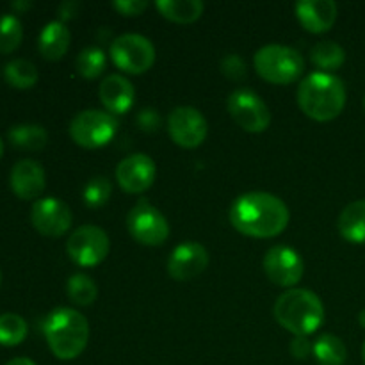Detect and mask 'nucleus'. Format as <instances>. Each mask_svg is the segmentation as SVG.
<instances>
[{
    "label": "nucleus",
    "mask_w": 365,
    "mask_h": 365,
    "mask_svg": "<svg viewBox=\"0 0 365 365\" xmlns=\"http://www.w3.org/2000/svg\"><path fill=\"white\" fill-rule=\"evenodd\" d=\"M289 220L287 205L269 192H246L230 207V223L248 237H277L287 228Z\"/></svg>",
    "instance_id": "nucleus-1"
},
{
    "label": "nucleus",
    "mask_w": 365,
    "mask_h": 365,
    "mask_svg": "<svg viewBox=\"0 0 365 365\" xmlns=\"http://www.w3.org/2000/svg\"><path fill=\"white\" fill-rule=\"evenodd\" d=\"M298 106L316 121H331L344 110L346 88L342 81L327 71L307 75L298 88Z\"/></svg>",
    "instance_id": "nucleus-2"
},
{
    "label": "nucleus",
    "mask_w": 365,
    "mask_h": 365,
    "mask_svg": "<svg viewBox=\"0 0 365 365\" xmlns=\"http://www.w3.org/2000/svg\"><path fill=\"white\" fill-rule=\"evenodd\" d=\"M274 317L294 337H309L324 323V307L319 296L307 289H289L274 303Z\"/></svg>",
    "instance_id": "nucleus-3"
},
{
    "label": "nucleus",
    "mask_w": 365,
    "mask_h": 365,
    "mask_svg": "<svg viewBox=\"0 0 365 365\" xmlns=\"http://www.w3.org/2000/svg\"><path fill=\"white\" fill-rule=\"evenodd\" d=\"M48 348L59 360H73L81 356L88 346L89 324L81 312L68 307L53 309L43 324Z\"/></svg>",
    "instance_id": "nucleus-4"
},
{
    "label": "nucleus",
    "mask_w": 365,
    "mask_h": 365,
    "mask_svg": "<svg viewBox=\"0 0 365 365\" xmlns=\"http://www.w3.org/2000/svg\"><path fill=\"white\" fill-rule=\"evenodd\" d=\"M255 70L271 84H292L305 71V61L298 50L284 45H266L253 57Z\"/></svg>",
    "instance_id": "nucleus-5"
},
{
    "label": "nucleus",
    "mask_w": 365,
    "mask_h": 365,
    "mask_svg": "<svg viewBox=\"0 0 365 365\" xmlns=\"http://www.w3.org/2000/svg\"><path fill=\"white\" fill-rule=\"evenodd\" d=\"M118 130V120L110 113L88 109L75 114L70 123V135L78 146L88 150L102 148L113 141Z\"/></svg>",
    "instance_id": "nucleus-6"
},
{
    "label": "nucleus",
    "mask_w": 365,
    "mask_h": 365,
    "mask_svg": "<svg viewBox=\"0 0 365 365\" xmlns=\"http://www.w3.org/2000/svg\"><path fill=\"white\" fill-rule=\"evenodd\" d=\"M110 57L120 70L139 75L148 71L155 63L152 41L141 34H121L110 45Z\"/></svg>",
    "instance_id": "nucleus-7"
},
{
    "label": "nucleus",
    "mask_w": 365,
    "mask_h": 365,
    "mask_svg": "<svg viewBox=\"0 0 365 365\" xmlns=\"http://www.w3.org/2000/svg\"><path fill=\"white\" fill-rule=\"evenodd\" d=\"M110 242L106 232L95 225L77 228L66 242V253L81 267L98 266L109 255Z\"/></svg>",
    "instance_id": "nucleus-8"
},
{
    "label": "nucleus",
    "mask_w": 365,
    "mask_h": 365,
    "mask_svg": "<svg viewBox=\"0 0 365 365\" xmlns=\"http://www.w3.org/2000/svg\"><path fill=\"white\" fill-rule=\"evenodd\" d=\"M227 109L235 123L252 134H260L271 123L269 107L257 93L250 89H235L228 96Z\"/></svg>",
    "instance_id": "nucleus-9"
},
{
    "label": "nucleus",
    "mask_w": 365,
    "mask_h": 365,
    "mask_svg": "<svg viewBox=\"0 0 365 365\" xmlns=\"http://www.w3.org/2000/svg\"><path fill=\"white\" fill-rule=\"evenodd\" d=\"M127 228L135 241L146 246H160L170 237V223L164 214L148 202H139L128 212Z\"/></svg>",
    "instance_id": "nucleus-10"
},
{
    "label": "nucleus",
    "mask_w": 365,
    "mask_h": 365,
    "mask_svg": "<svg viewBox=\"0 0 365 365\" xmlns=\"http://www.w3.org/2000/svg\"><path fill=\"white\" fill-rule=\"evenodd\" d=\"M168 132L175 145L182 148H198L207 138L209 125L195 107H177L168 118Z\"/></svg>",
    "instance_id": "nucleus-11"
},
{
    "label": "nucleus",
    "mask_w": 365,
    "mask_h": 365,
    "mask_svg": "<svg viewBox=\"0 0 365 365\" xmlns=\"http://www.w3.org/2000/svg\"><path fill=\"white\" fill-rule=\"evenodd\" d=\"M264 271L274 285L292 287V285H298L303 278L305 264L296 250L278 245L267 250L264 257Z\"/></svg>",
    "instance_id": "nucleus-12"
},
{
    "label": "nucleus",
    "mask_w": 365,
    "mask_h": 365,
    "mask_svg": "<svg viewBox=\"0 0 365 365\" xmlns=\"http://www.w3.org/2000/svg\"><path fill=\"white\" fill-rule=\"evenodd\" d=\"M31 221L36 230L48 237H61L71 227V210L63 200L46 196L36 200L31 209Z\"/></svg>",
    "instance_id": "nucleus-13"
},
{
    "label": "nucleus",
    "mask_w": 365,
    "mask_h": 365,
    "mask_svg": "<svg viewBox=\"0 0 365 365\" xmlns=\"http://www.w3.org/2000/svg\"><path fill=\"white\" fill-rule=\"evenodd\" d=\"M155 163L146 153H134L121 160L116 168L118 184L128 195L148 191L155 182Z\"/></svg>",
    "instance_id": "nucleus-14"
},
{
    "label": "nucleus",
    "mask_w": 365,
    "mask_h": 365,
    "mask_svg": "<svg viewBox=\"0 0 365 365\" xmlns=\"http://www.w3.org/2000/svg\"><path fill=\"white\" fill-rule=\"evenodd\" d=\"M209 266V252L200 242L187 241L173 250L168 260V273L178 282H187L200 277Z\"/></svg>",
    "instance_id": "nucleus-15"
},
{
    "label": "nucleus",
    "mask_w": 365,
    "mask_h": 365,
    "mask_svg": "<svg viewBox=\"0 0 365 365\" xmlns=\"http://www.w3.org/2000/svg\"><path fill=\"white\" fill-rule=\"evenodd\" d=\"M9 184L18 198L36 200L45 191V170L38 160L21 159L11 168Z\"/></svg>",
    "instance_id": "nucleus-16"
},
{
    "label": "nucleus",
    "mask_w": 365,
    "mask_h": 365,
    "mask_svg": "<svg viewBox=\"0 0 365 365\" xmlns=\"http://www.w3.org/2000/svg\"><path fill=\"white\" fill-rule=\"evenodd\" d=\"M296 18L303 29L312 34H323L337 20V4L334 0H302L294 6Z\"/></svg>",
    "instance_id": "nucleus-17"
},
{
    "label": "nucleus",
    "mask_w": 365,
    "mask_h": 365,
    "mask_svg": "<svg viewBox=\"0 0 365 365\" xmlns=\"http://www.w3.org/2000/svg\"><path fill=\"white\" fill-rule=\"evenodd\" d=\"M100 102L110 114H123L134 106L135 89L132 82L123 75H107L98 88Z\"/></svg>",
    "instance_id": "nucleus-18"
},
{
    "label": "nucleus",
    "mask_w": 365,
    "mask_h": 365,
    "mask_svg": "<svg viewBox=\"0 0 365 365\" xmlns=\"http://www.w3.org/2000/svg\"><path fill=\"white\" fill-rule=\"evenodd\" d=\"M71 34L70 29L61 20L48 21L39 32L38 48L41 56L48 61H59L70 48Z\"/></svg>",
    "instance_id": "nucleus-19"
},
{
    "label": "nucleus",
    "mask_w": 365,
    "mask_h": 365,
    "mask_svg": "<svg viewBox=\"0 0 365 365\" xmlns=\"http://www.w3.org/2000/svg\"><path fill=\"white\" fill-rule=\"evenodd\" d=\"M337 228L346 241L365 245V200H356L344 207L337 220Z\"/></svg>",
    "instance_id": "nucleus-20"
},
{
    "label": "nucleus",
    "mask_w": 365,
    "mask_h": 365,
    "mask_svg": "<svg viewBox=\"0 0 365 365\" xmlns=\"http://www.w3.org/2000/svg\"><path fill=\"white\" fill-rule=\"evenodd\" d=\"M155 6L166 20L175 24H192L205 9L202 0H159Z\"/></svg>",
    "instance_id": "nucleus-21"
},
{
    "label": "nucleus",
    "mask_w": 365,
    "mask_h": 365,
    "mask_svg": "<svg viewBox=\"0 0 365 365\" xmlns=\"http://www.w3.org/2000/svg\"><path fill=\"white\" fill-rule=\"evenodd\" d=\"M9 143L21 150H41L48 143V132L38 123H16L7 132Z\"/></svg>",
    "instance_id": "nucleus-22"
},
{
    "label": "nucleus",
    "mask_w": 365,
    "mask_h": 365,
    "mask_svg": "<svg viewBox=\"0 0 365 365\" xmlns=\"http://www.w3.org/2000/svg\"><path fill=\"white\" fill-rule=\"evenodd\" d=\"M4 78L13 88L29 89L38 82V68L32 61L16 57L4 64Z\"/></svg>",
    "instance_id": "nucleus-23"
},
{
    "label": "nucleus",
    "mask_w": 365,
    "mask_h": 365,
    "mask_svg": "<svg viewBox=\"0 0 365 365\" xmlns=\"http://www.w3.org/2000/svg\"><path fill=\"white\" fill-rule=\"evenodd\" d=\"M314 356L319 365H344L348 359L346 344L331 334H324L314 342Z\"/></svg>",
    "instance_id": "nucleus-24"
},
{
    "label": "nucleus",
    "mask_w": 365,
    "mask_h": 365,
    "mask_svg": "<svg viewBox=\"0 0 365 365\" xmlns=\"http://www.w3.org/2000/svg\"><path fill=\"white\" fill-rule=\"evenodd\" d=\"M310 59L319 70L334 71L341 68L346 61V52L339 43L321 41L310 50Z\"/></svg>",
    "instance_id": "nucleus-25"
},
{
    "label": "nucleus",
    "mask_w": 365,
    "mask_h": 365,
    "mask_svg": "<svg viewBox=\"0 0 365 365\" xmlns=\"http://www.w3.org/2000/svg\"><path fill=\"white\" fill-rule=\"evenodd\" d=\"M66 292L68 298L78 307H88L93 305L98 296V287H96L95 280L89 278L88 274L77 273L73 277L68 278L66 284Z\"/></svg>",
    "instance_id": "nucleus-26"
},
{
    "label": "nucleus",
    "mask_w": 365,
    "mask_h": 365,
    "mask_svg": "<svg viewBox=\"0 0 365 365\" xmlns=\"http://www.w3.org/2000/svg\"><path fill=\"white\" fill-rule=\"evenodd\" d=\"M27 337V321L14 312L0 314V346H18Z\"/></svg>",
    "instance_id": "nucleus-27"
},
{
    "label": "nucleus",
    "mask_w": 365,
    "mask_h": 365,
    "mask_svg": "<svg viewBox=\"0 0 365 365\" xmlns=\"http://www.w3.org/2000/svg\"><path fill=\"white\" fill-rule=\"evenodd\" d=\"M24 27L20 18L14 14H0V53H11L20 46Z\"/></svg>",
    "instance_id": "nucleus-28"
},
{
    "label": "nucleus",
    "mask_w": 365,
    "mask_h": 365,
    "mask_svg": "<svg viewBox=\"0 0 365 365\" xmlns=\"http://www.w3.org/2000/svg\"><path fill=\"white\" fill-rule=\"evenodd\" d=\"M75 66H77V71L81 77L96 78L98 75L103 73V70H106L107 57L102 48L91 46V48H86L78 53Z\"/></svg>",
    "instance_id": "nucleus-29"
},
{
    "label": "nucleus",
    "mask_w": 365,
    "mask_h": 365,
    "mask_svg": "<svg viewBox=\"0 0 365 365\" xmlns=\"http://www.w3.org/2000/svg\"><path fill=\"white\" fill-rule=\"evenodd\" d=\"M110 192H113V184H110L109 178L95 177L93 180L88 182L84 192H82V198H84V203L88 207L98 209V207H103L109 202Z\"/></svg>",
    "instance_id": "nucleus-30"
},
{
    "label": "nucleus",
    "mask_w": 365,
    "mask_h": 365,
    "mask_svg": "<svg viewBox=\"0 0 365 365\" xmlns=\"http://www.w3.org/2000/svg\"><path fill=\"white\" fill-rule=\"evenodd\" d=\"M221 71H223L225 77H228L230 81H242V78H246L248 68H246V63L241 57L232 53V56H227L221 61Z\"/></svg>",
    "instance_id": "nucleus-31"
},
{
    "label": "nucleus",
    "mask_w": 365,
    "mask_h": 365,
    "mask_svg": "<svg viewBox=\"0 0 365 365\" xmlns=\"http://www.w3.org/2000/svg\"><path fill=\"white\" fill-rule=\"evenodd\" d=\"M150 4L146 0H116L113 2V7L123 16H138L145 13Z\"/></svg>",
    "instance_id": "nucleus-32"
},
{
    "label": "nucleus",
    "mask_w": 365,
    "mask_h": 365,
    "mask_svg": "<svg viewBox=\"0 0 365 365\" xmlns=\"http://www.w3.org/2000/svg\"><path fill=\"white\" fill-rule=\"evenodd\" d=\"M135 121L145 132H157L160 128V123H163L160 114L155 109H143L135 118Z\"/></svg>",
    "instance_id": "nucleus-33"
},
{
    "label": "nucleus",
    "mask_w": 365,
    "mask_h": 365,
    "mask_svg": "<svg viewBox=\"0 0 365 365\" xmlns=\"http://www.w3.org/2000/svg\"><path fill=\"white\" fill-rule=\"evenodd\" d=\"M291 353L294 359L305 360L309 359L310 353H314V346L307 337H294L291 342Z\"/></svg>",
    "instance_id": "nucleus-34"
},
{
    "label": "nucleus",
    "mask_w": 365,
    "mask_h": 365,
    "mask_svg": "<svg viewBox=\"0 0 365 365\" xmlns=\"http://www.w3.org/2000/svg\"><path fill=\"white\" fill-rule=\"evenodd\" d=\"M78 4L73 2V0H66L59 6V16L61 20H68V18H73L77 14Z\"/></svg>",
    "instance_id": "nucleus-35"
},
{
    "label": "nucleus",
    "mask_w": 365,
    "mask_h": 365,
    "mask_svg": "<svg viewBox=\"0 0 365 365\" xmlns=\"http://www.w3.org/2000/svg\"><path fill=\"white\" fill-rule=\"evenodd\" d=\"M6 365H36V364L32 362L31 359H27V356H18V359L9 360Z\"/></svg>",
    "instance_id": "nucleus-36"
},
{
    "label": "nucleus",
    "mask_w": 365,
    "mask_h": 365,
    "mask_svg": "<svg viewBox=\"0 0 365 365\" xmlns=\"http://www.w3.org/2000/svg\"><path fill=\"white\" fill-rule=\"evenodd\" d=\"M13 7H16V9H27V7H31V2H13Z\"/></svg>",
    "instance_id": "nucleus-37"
},
{
    "label": "nucleus",
    "mask_w": 365,
    "mask_h": 365,
    "mask_svg": "<svg viewBox=\"0 0 365 365\" xmlns=\"http://www.w3.org/2000/svg\"><path fill=\"white\" fill-rule=\"evenodd\" d=\"M359 321H360V327L365 328V309L362 310V312H360V316H359Z\"/></svg>",
    "instance_id": "nucleus-38"
},
{
    "label": "nucleus",
    "mask_w": 365,
    "mask_h": 365,
    "mask_svg": "<svg viewBox=\"0 0 365 365\" xmlns=\"http://www.w3.org/2000/svg\"><path fill=\"white\" fill-rule=\"evenodd\" d=\"M2 152H4V141L2 138H0V155H2Z\"/></svg>",
    "instance_id": "nucleus-39"
},
{
    "label": "nucleus",
    "mask_w": 365,
    "mask_h": 365,
    "mask_svg": "<svg viewBox=\"0 0 365 365\" xmlns=\"http://www.w3.org/2000/svg\"><path fill=\"white\" fill-rule=\"evenodd\" d=\"M362 359H364V364H365V342H364V346H362Z\"/></svg>",
    "instance_id": "nucleus-40"
},
{
    "label": "nucleus",
    "mask_w": 365,
    "mask_h": 365,
    "mask_svg": "<svg viewBox=\"0 0 365 365\" xmlns=\"http://www.w3.org/2000/svg\"><path fill=\"white\" fill-rule=\"evenodd\" d=\"M364 109H365V96H364Z\"/></svg>",
    "instance_id": "nucleus-41"
},
{
    "label": "nucleus",
    "mask_w": 365,
    "mask_h": 365,
    "mask_svg": "<svg viewBox=\"0 0 365 365\" xmlns=\"http://www.w3.org/2000/svg\"><path fill=\"white\" fill-rule=\"evenodd\" d=\"M0 282H2V274H0Z\"/></svg>",
    "instance_id": "nucleus-42"
}]
</instances>
